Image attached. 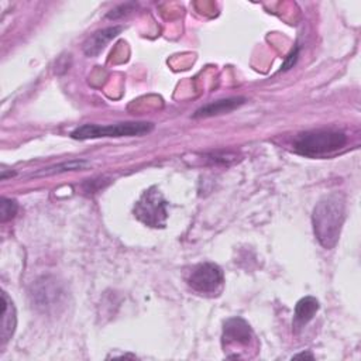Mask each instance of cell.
I'll return each instance as SVG.
<instances>
[{"label": "cell", "mask_w": 361, "mask_h": 361, "mask_svg": "<svg viewBox=\"0 0 361 361\" xmlns=\"http://www.w3.org/2000/svg\"><path fill=\"white\" fill-rule=\"evenodd\" d=\"M18 210V204L16 200L13 199H7V197H1L0 200V220L1 223L11 220Z\"/></svg>", "instance_id": "4fadbf2b"}, {"label": "cell", "mask_w": 361, "mask_h": 361, "mask_svg": "<svg viewBox=\"0 0 361 361\" xmlns=\"http://www.w3.org/2000/svg\"><path fill=\"white\" fill-rule=\"evenodd\" d=\"M134 7H135V4L134 3H126V4H120V6H117L116 8H113V10H110L109 13H107V18H113V20H116V18H120V17H123V16H126V14H128V13H131L133 10H134Z\"/></svg>", "instance_id": "5bb4252c"}, {"label": "cell", "mask_w": 361, "mask_h": 361, "mask_svg": "<svg viewBox=\"0 0 361 361\" xmlns=\"http://www.w3.org/2000/svg\"><path fill=\"white\" fill-rule=\"evenodd\" d=\"M224 275L221 268L214 262H202L192 268L188 283L192 289L204 295H216L221 290Z\"/></svg>", "instance_id": "52a82bcc"}, {"label": "cell", "mask_w": 361, "mask_h": 361, "mask_svg": "<svg viewBox=\"0 0 361 361\" xmlns=\"http://www.w3.org/2000/svg\"><path fill=\"white\" fill-rule=\"evenodd\" d=\"M123 31L121 25H113V27H107L103 30H99L96 32H93L85 42L83 45V52L87 56H96L99 55L104 47L113 39L116 38L120 32Z\"/></svg>", "instance_id": "9c48e42d"}, {"label": "cell", "mask_w": 361, "mask_h": 361, "mask_svg": "<svg viewBox=\"0 0 361 361\" xmlns=\"http://www.w3.org/2000/svg\"><path fill=\"white\" fill-rule=\"evenodd\" d=\"M32 306L42 313L58 312L65 302V290L52 276H41L30 290Z\"/></svg>", "instance_id": "5b68a950"}, {"label": "cell", "mask_w": 361, "mask_h": 361, "mask_svg": "<svg viewBox=\"0 0 361 361\" xmlns=\"http://www.w3.org/2000/svg\"><path fill=\"white\" fill-rule=\"evenodd\" d=\"M221 343L224 351H234L230 358H243L250 350L257 348V341L251 326L241 317H230L223 324Z\"/></svg>", "instance_id": "277c9868"}, {"label": "cell", "mask_w": 361, "mask_h": 361, "mask_svg": "<svg viewBox=\"0 0 361 361\" xmlns=\"http://www.w3.org/2000/svg\"><path fill=\"white\" fill-rule=\"evenodd\" d=\"M345 220V200L340 193H330L322 197L312 213L313 233L326 250H331L341 233Z\"/></svg>", "instance_id": "6da1fadb"}, {"label": "cell", "mask_w": 361, "mask_h": 361, "mask_svg": "<svg viewBox=\"0 0 361 361\" xmlns=\"http://www.w3.org/2000/svg\"><path fill=\"white\" fill-rule=\"evenodd\" d=\"M245 103L244 97H227V99H220L216 102H210L200 109H197L193 113V118H202V117H213L224 113H230L240 106Z\"/></svg>", "instance_id": "30bf717a"}, {"label": "cell", "mask_w": 361, "mask_h": 361, "mask_svg": "<svg viewBox=\"0 0 361 361\" xmlns=\"http://www.w3.org/2000/svg\"><path fill=\"white\" fill-rule=\"evenodd\" d=\"M154 128L148 121H126L116 124H83L71 133L73 140H94L104 137H134L149 133Z\"/></svg>", "instance_id": "3957f363"}, {"label": "cell", "mask_w": 361, "mask_h": 361, "mask_svg": "<svg viewBox=\"0 0 361 361\" xmlns=\"http://www.w3.org/2000/svg\"><path fill=\"white\" fill-rule=\"evenodd\" d=\"M134 216L147 226L164 227L168 213L166 200L162 197L158 188L147 189L134 206Z\"/></svg>", "instance_id": "8992f818"}, {"label": "cell", "mask_w": 361, "mask_h": 361, "mask_svg": "<svg viewBox=\"0 0 361 361\" xmlns=\"http://www.w3.org/2000/svg\"><path fill=\"white\" fill-rule=\"evenodd\" d=\"M347 144V135L338 130H312L300 133L293 140V149L309 158H320L338 151Z\"/></svg>", "instance_id": "7a4b0ae2"}, {"label": "cell", "mask_w": 361, "mask_h": 361, "mask_svg": "<svg viewBox=\"0 0 361 361\" xmlns=\"http://www.w3.org/2000/svg\"><path fill=\"white\" fill-rule=\"evenodd\" d=\"M17 324L16 307L6 290H1V323H0V343L6 345L13 337Z\"/></svg>", "instance_id": "ba28073f"}, {"label": "cell", "mask_w": 361, "mask_h": 361, "mask_svg": "<svg viewBox=\"0 0 361 361\" xmlns=\"http://www.w3.org/2000/svg\"><path fill=\"white\" fill-rule=\"evenodd\" d=\"M89 165L87 161L79 159V161H71V162H62L54 166H48V168H42L41 171L32 173V176L38 178V176H48V175H55V173H62V172H68V171H80L85 169Z\"/></svg>", "instance_id": "7c38bea8"}, {"label": "cell", "mask_w": 361, "mask_h": 361, "mask_svg": "<svg viewBox=\"0 0 361 361\" xmlns=\"http://www.w3.org/2000/svg\"><path fill=\"white\" fill-rule=\"evenodd\" d=\"M296 59H298V48L293 51V52H290L289 54V56L286 58V61H285V63L282 65V71H286V69H289V68H292V65L296 62Z\"/></svg>", "instance_id": "9a60e30c"}, {"label": "cell", "mask_w": 361, "mask_h": 361, "mask_svg": "<svg viewBox=\"0 0 361 361\" xmlns=\"http://www.w3.org/2000/svg\"><path fill=\"white\" fill-rule=\"evenodd\" d=\"M319 310V302L313 296H305L300 300H298L295 306V314H293V327L295 329H302L306 326L316 312Z\"/></svg>", "instance_id": "8fae6325"}, {"label": "cell", "mask_w": 361, "mask_h": 361, "mask_svg": "<svg viewBox=\"0 0 361 361\" xmlns=\"http://www.w3.org/2000/svg\"><path fill=\"white\" fill-rule=\"evenodd\" d=\"M313 358V355L312 354H309V353H302V354H296V355H293V358Z\"/></svg>", "instance_id": "2e32d148"}]
</instances>
